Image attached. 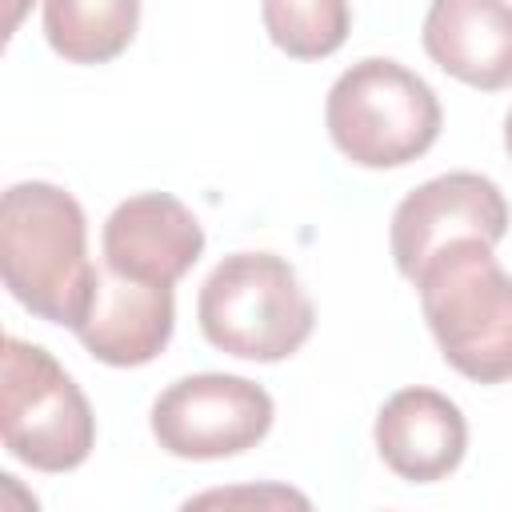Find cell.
Wrapping results in <instances>:
<instances>
[{"label":"cell","mask_w":512,"mask_h":512,"mask_svg":"<svg viewBox=\"0 0 512 512\" xmlns=\"http://www.w3.org/2000/svg\"><path fill=\"white\" fill-rule=\"evenodd\" d=\"M4 288L40 320L76 328L96 288L88 220L72 192L48 180L12 184L0 200Z\"/></svg>","instance_id":"6da1fadb"},{"label":"cell","mask_w":512,"mask_h":512,"mask_svg":"<svg viewBox=\"0 0 512 512\" xmlns=\"http://www.w3.org/2000/svg\"><path fill=\"white\" fill-rule=\"evenodd\" d=\"M440 356L476 384L512 380V276L492 244L456 240L412 280Z\"/></svg>","instance_id":"7a4b0ae2"},{"label":"cell","mask_w":512,"mask_h":512,"mask_svg":"<svg viewBox=\"0 0 512 512\" xmlns=\"http://www.w3.org/2000/svg\"><path fill=\"white\" fill-rule=\"evenodd\" d=\"M196 320L212 348L276 364L304 348L316 328V308L284 256L232 252L200 284Z\"/></svg>","instance_id":"3957f363"},{"label":"cell","mask_w":512,"mask_h":512,"mask_svg":"<svg viewBox=\"0 0 512 512\" xmlns=\"http://www.w3.org/2000/svg\"><path fill=\"white\" fill-rule=\"evenodd\" d=\"M324 124L340 156L360 168H404L420 160L444 124L440 100L412 68L368 56L336 76Z\"/></svg>","instance_id":"277c9868"},{"label":"cell","mask_w":512,"mask_h":512,"mask_svg":"<svg viewBox=\"0 0 512 512\" xmlns=\"http://www.w3.org/2000/svg\"><path fill=\"white\" fill-rule=\"evenodd\" d=\"M0 440L36 472H72L96 444V416L56 356L20 336L0 352Z\"/></svg>","instance_id":"5b68a950"},{"label":"cell","mask_w":512,"mask_h":512,"mask_svg":"<svg viewBox=\"0 0 512 512\" xmlns=\"http://www.w3.org/2000/svg\"><path fill=\"white\" fill-rule=\"evenodd\" d=\"M272 396L232 372H196L172 380L152 404V436L180 460H224L256 448L272 428Z\"/></svg>","instance_id":"8992f818"},{"label":"cell","mask_w":512,"mask_h":512,"mask_svg":"<svg viewBox=\"0 0 512 512\" xmlns=\"http://www.w3.org/2000/svg\"><path fill=\"white\" fill-rule=\"evenodd\" d=\"M508 232V200L480 172H444L412 188L392 212V260L404 280H416L432 256L456 240L500 244Z\"/></svg>","instance_id":"52a82bcc"},{"label":"cell","mask_w":512,"mask_h":512,"mask_svg":"<svg viewBox=\"0 0 512 512\" xmlns=\"http://www.w3.org/2000/svg\"><path fill=\"white\" fill-rule=\"evenodd\" d=\"M104 264L140 284H176L204 252V228L168 192H140L112 208L100 232Z\"/></svg>","instance_id":"ba28073f"},{"label":"cell","mask_w":512,"mask_h":512,"mask_svg":"<svg viewBox=\"0 0 512 512\" xmlns=\"http://www.w3.org/2000/svg\"><path fill=\"white\" fill-rule=\"evenodd\" d=\"M172 328H176V296L168 284H140L104 264L96 268L88 312L72 332L100 364L140 368L168 348Z\"/></svg>","instance_id":"9c48e42d"},{"label":"cell","mask_w":512,"mask_h":512,"mask_svg":"<svg viewBox=\"0 0 512 512\" xmlns=\"http://www.w3.org/2000/svg\"><path fill=\"white\" fill-rule=\"evenodd\" d=\"M376 452L408 484H436L468 452V420L436 388H400L376 412Z\"/></svg>","instance_id":"30bf717a"},{"label":"cell","mask_w":512,"mask_h":512,"mask_svg":"<svg viewBox=\"0 0 512 512\" xmlns=\"http://www.w3.org/2000/svg\"><path fill=\"white\" fill-rule=\"evenodd\" d=\"M424 52L468 88L500 92L512 84V4L508 0H432Z\"/></svg>","instance_id":"8fae6325"},{"label":"cell","mask_w":512,"mask_h":512,"mask_svg":"<svg viewBox=\"0 0 512 512\" xmlns=\"http://www.w3.org/2000/svg\"><path fill=\"white\" fill-rule=\"evenodd\" d=\"M140 28V0H44V36L68 64L116 60Z\"/></svg>","instance_id":"7c38bea8"},{"label":"cell","mask_w":512,"mask_h":512,"mask_svg":"<svg viewBox=\"0 0 512 512\" xmlns=\"http://www.w3.org/2000/svg\"><path fill=\"white\" fill-rule=\"evenodd\" d=\"M268 40L292 60L332 56L352 28L348 0H260Z\"/></svg>","instance_id":"4fadbf2b"},{"label":"cell","mask_w":512,"mask_h":512,"mask_svg":"<svg viewBox=\"0 0 512 512\" xmlns=\"http://www.w3.org/2000/svg\"><path fill=\"white\" fill-rule=\"evenodd\" d=\"M232 500H284V504H308L300 492H284V488H268V492H208V496H196V500H188V504H232Z\"/></svg>","instance_id":"5bb4252c"},{"label":"cell","mask_w":512,"mask_h":512,"mask_svg":"<svg viewBox=\"0 0 512 512\" xmlns=\"http://www.w3.org/2000/svg\"><path fill=\"white\" fill-rule=\"evenodd\" d=\"M504 148H508V156H512V108H508V116H504Z\"/></svg>","instance_id":"9a60e30c"},{"label":"cell","mask_w":512,"mask_h":512,"mask_svg":"<svg viewBox=\"0 0 512 512\" xmlns=\"http://www.w3.org/2000/svg\"><path fill=\"white\" fill-rule=\"evenodd\" d=\"M28 0H12V12H8V28H16V20H20V8H24Z\"/></svg>","instance_id":"2e32d148"}]
</instances>
